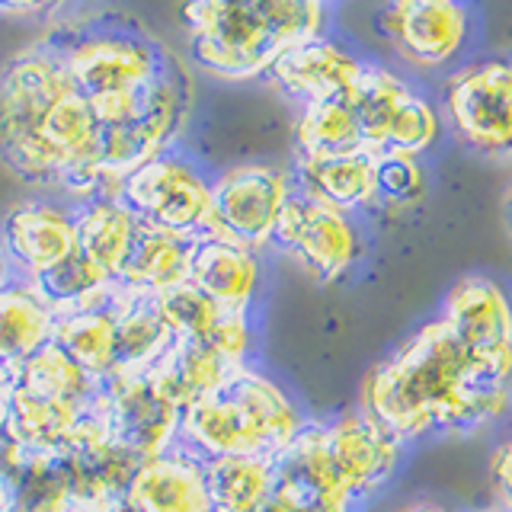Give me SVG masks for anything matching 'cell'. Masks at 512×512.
<instances>
[{
    "instance_id": "1",
    "label": "cell",
    "mask_w": 512,
    "mask_h": 512,
    "mask_svg": "<svg viewBox=\"0 0 512 512\" xmlns=\"http://www.w3.org/2000/svg\"><path fill=\"white\" fill-rule=\"evenodd\" d=\"M359 410L404 445L471 436L512 410V356L471 349L436 314L365 375Z\"/></svg>"
},
{
    "instance_id": "2",
    "label": "cell",
    "mask_w": 512,
    "mask_h": 512,
    "mask_svg": "<svg viewBox=\"0 0 512 512\" xmlns=\"http://www.w3.org/2000/svg\"><path fill=\"white\" fill-rule=\"evenodd\" d=\"M189 58L221 80L272 71L288 48L320 36L324 0H189Z\"/></svg>"
},
{
    "instance_id": "3",
    "label": "cell",
    "mask_w": 512,
    "mask_h": 512,
    "mask_svg": "<svg viewBox=\"0 0 512 512\" xmlns=\"http://www.w3.org/2000/svg\"><path fill=\"white\" fill-rule=\"evenodd\" d=\"M308 426L298 400L260 365H240L183 410L180 445L199 458H276Z\"/></svg>"
},
{
    "instance_id": "4",
    "label": "cell",
    "mask_w": 512,
    "mask_h": 512,
    "mask_svg": "<svg viewBox=\"0 0 512 512\" xmlns=\"http://www.w3.org/2000/svg\"><path fill=\"white\" fill-rule=\"evenodd\" d=\"M103 416V381L74 365L58 343H45L10 375L7 439L32 452L61 455Z\"/></svg>"
},
{
    "instance_id": "5",
    "label": "cell",
    "mask_w": 512,
    "mask_h": 512,
    "mask_svg": "<svg viewBox=\"0 0 512 512\" xmlns=\"http://www.w3.org/2000/svg\"><path fill=\"white\" fill-rule=\"evenodd\" d=\"M68 87L71 77L48 42L16 55L0 71V164L16 180L39 189H58L42 132L48 112Z\"/></svg>"
},
{
    "instance_id": "6",
    "label": "cell",
    "mask_w": 512,
    "mask_h": 512,
    "mask_svg": "<svg viewBox=\"0 0 512 512\" xmlns=\"http://www.w3.org/2000/svg\"><path fill=\"white\" fill-rule=\"evenodd\" d=\"M45 42L58 52L71 84L90 106L138 93L176 64L167 48L135 23H87Z\"/></svg>"
},
{
    "instance_id": "7",
    "label": "cell",
    "mask_w": 512,
    "mask_h": 512,
    "mask_svg": "<svg viewBox=\"0 0 512 512\" xmlns=\"http://www.w3.org/2000/svg\"><path fill=\"white\" fill-rule=\"evenodd\" d=\"M119 199L138 221L186 237H205L212 224V180L176 151L157 154L128 173Z\"/></svg>"
},
{
    "instance_id": "8",
    "label": "cell",
    "mask_w": 512,
    "mask_h": 512,
    "mask_svg": "<svg viewBox=\"0 0 512 512\" xmlns=\"http://www.w3.org/2000/svg\"><path fill=\"white\" fill-rule=\"evenodd\" d=\"M295 196L292 170L237 164L212 180V224L205 237L231 240L260 253L276 237L282 208Z\"/></svg>"
},
{
    "instance_id": "9",
    "label": "cell",
    "mask_w": 512,
    "mask_h": 512,
    "mask_svg": "<svg viewBox=\"0 0 512 512\" xmlns=\"http://www.w3.org/2000/svg\"><path fill=\"white\" fill-rule=\"evenodd\" d=\"M253 343V314L228 311L215 324V330H208L199 340H176L167 356L148 372V378L160 394L186 410L192 400L215 391L224 378L234 375L240 365H247L253 356Z\"/></svg>"
},
{
    "instance_id": "10",
    "label": "cell",
    "mask_w": 512,
    "mask_h": 512,
    "mask_svg": "<svg viewBox=\"0 0 512 512\" xmlns=\"http://www.w3.org/2000/svg\"><path fill=\"white\" fill-rule=\"evenodd\" d=\"M272 244L292 256L320 285L343 282L362 260V231L356 218L301 196L298 189L282 208Z\"/></svg>"
},
{
    "instance_id": "11",
    "label": "cell",
    "mask_w": 512,
    "mask_h": 512,
    "mask_svg": "<svg viewBox=\"0 0 512 512\" xmlns=\"http://www.w3.org/2000/svg\"><path fill=\"white\" fill-rule=\"evenodd\" d=\"M455 135L487 157L512 154V61L490 58L455 71L445 84Z\"/></svg>"
},
{
    "instance_id": "12",
    "label": "cell",
    "mask_w": 512,
    "mask_h": 512,
    "mask_svg": "<svg viewBox=\"0 0 512 512\" xmlns=\"http://www.w3.org/2000/svg\"><path fill=\"white\" fill-rule=\"evenodd\" d=\"M324 448L340 487L352 503L362 506L394 480L407 445L391 436L375 416L352 410L324 423Z\"/></svg>"
},
{
    "instance_id": "13",
    "label": "cell",
    "mask_w": 512,
    "mask_h": 512,
    "mask_svg": "<svg viewBox=\"0 0 512 512\" xmlns=\"http://www.w3.org/2000/svg\"><path fill=\"white\" fill-rule=\"evenodd\" d=\"M324 448V423L308 420L288 448L272 458V487L256 512H356Z\"/></svg>"
},
{
    "instance_id": "14",
    "label": "cell",
    "mask_w": 512,
    "mask_h": 512,
    "mask_svg": "<svg viewBox=\"0 0 512 512\" xmlns=\"http://www.w3.org/2000/svg\"><path fill=\"white\" fill-rule=\"evenodd\" d=\"M103 413L112 442L135 458H154L180 445L183 410L148 375H112L103 381Z\"/></svg>"
},
{
    "instance_id": "15",
    "label": "cell",
    "mask_w": 512,
    "mask_h": 512,
    "mask_svg": "<svg viewBox=\"0 0 512 512\" xmlns=\"http://www.w3.org/2000/svg\"><path fill=\"white\" fill-rule=\"evenodd\" d=\"M0 240L7 247L13 276L36 282L77 250L74 205L48 199H29L13 205L4 224H0Z\"/></svg>"
},
{
    "instance_id": "16",
    "label": "cell",
    "mask_w": 512,
    "mask_h": 512,
    "mask_svg": "<svg viewBox=\"0 0 512 512\" xmlns=\"http://www.w3.org/2000/svg\"><path fill=\"white\" fill-rule=\"evenodd\" d=\"M381 29L407 61L436 68L461 52L468 39V13L458 0H391L381 13Z\"/></svg>"
},
{
    "instance_id": "17",
    "label": "cell",
    "mask_w": 512,
    "mask_h": 512,
    "mask_svg": "<svg viewBox=\"0 0 512 512\" xmlns=\"http://www.w3.org/2000/svg\"><path fill=\"white\" fill-rule=\"evenodd\" d=\"M122 500L132 512H212L205 458L189 452L186 445L144 458Z\"/></svg>"
},
{
    "instance_id": "18",
    "label": "cell",
    "mask_w": 512,
    "mask_h": 512,
    "mask_svg": "<svg viewBox=\"0 0 512 512\" xmlns=\"http://www.w3.org/2000/svg\"><path fill=\"white\" fill-rule=\"evenodd\" d=\"M439 317L471 349L512 356V295L496 279L461 276L445 292Z\"/></svg>"
},
{
    "instance_id": "19",
    "label": "cell",
    "mask_w": 512,
    "mask_h": 512,
    "mask_svg": "<svg viewBox=\"0 0 512 512\" xmlns=\"http://www.w3.org/2000/svg\"><path fill=\"white\" fill-rule=\"evenodd\" d=\"M362 71V61L349 55L343 45H336L324 36L292 45L288 52L272 64L269 77L276 87L301 106L324 103L343 96Z\"/></svg>"
},
{
    "instance_id": "20",
    "label": "cell",
    "mask_w": 512,
    "mask_h": 512,
    "mask_svg": "<svg viewBox=\"0 0 512 512\" xmlns=\"http://www.w3.org/2000/svg\"><path fill=\"white\" fill-rule=\"evenodd\" d=\"M189 282L212 298L221 311L253 314V304L260 298V288H263L260 253L250 247L231 244V240L199 237Z\"/></svg>"
},
{
    "instance_id": "21",
    "label": "cell",
    "mask_w": 512,
    "mask_h": 512,
    "mask_svg": "<svg viewBox=\"0 0 512 512\" xmlns=\"http://www.w3.org/2000/svg\"><path fill=\"white\" fill-rule=\"evenodd\" d=\"M196 244H199V237L164 231V228H154V224L141 221L135 244L125 256L116 282L128 295L160 298L164 292H170V288H180L189 282Z\"/></svg>"
},
{
    "instance_id": "22",
    "label": "cell",
    "mask_w": 512,
    "mask_h": 512,
    "mask_svg": "<svg viewBox=\"0 0 512 512\" xmlns=\"http://www.w3.org/2000/svg\"><path fill=\"white\" fill-rule=\"evenodd\" d=\"M295 189L301 196L317 199L346 215L372 212L375 196V154H346V157H295L292 170Z\"/></svg>"
},
{
    "instance_id": "23",
    "label": "cell",
    "mask_w": 512,
    "mask_h": 512,
    "mask_svg": "<svg viewBox=\"0 0 512 512\" xmlns=\"http://www.w3.org/2000/svg\"><path fill=\"white\" fill-rule=\"evenodd\" d=\"M58 311L26 279L0 285V359L20 365L32 352L52 343Z\"/></svg>"
},
{
    "instance_id": "24",
    "label": "cell",
    "mask_w": 512,
    "mask_h": 512,
    "mask_svg": "<svg viewBox=\"0 0 512 512\" xmlns=\"http://www.w3.org/2000/svg\"><path fill=\"white\" fill-rule=\"evenodd\" d=\"M119 285V282H116ZM176 336L160 317L151 298L128 295L119 285L116 295V375H148L173 349Z\"/></svg>"
},
{
    "instance_id": "25",
    "label": "cell",
    "mask_w": 512,
    "mask_h": 512,
    "mask_svg": "<svg viewBox=\"0 0 512 512\" xmlns=\"http://www.w3.org/2000/svg\"><path fill=\"white\" fill-rule=\"evenodd\" d=\"M74 218H77L80 253H87L96 266L116 279L141 228L138 215L119 196H100V199L77 202Z\"/></svg>"
},
{
    "instance_id": "26",
    "label": "cell",
    "mask_w": 512,
    "mask_h": 512,
    "mask_svg": "<svg viewBox=\"0 0 512 512\" xmlns=\"http://www.w3.org/2000/svg\"><path fill=\"white\" fill-rule=\"evenodd\" d=\"M52 343H58L64 356L84 368L90 378H112L116 375V298L103 308L61 311Z\"/></svg>"
},
{
    "instance_id": "27",
    "label": "cell",
    "mask_w": 512,
    "mask_h": 512,
    "mask_svg": "<svg viewBox=\"0 0 512 512\" xmlns=\"http://www.w3.org/2000/svg\"><path fill=\"white\" fill-rule=\"evenodd\" d=\"M368 154L359 119L346 96L301 106L295 119V157H346Z\"/></svg>"
},
{
    "instance_id": "28",
    "label": "cell",
    "mask_w": 512,
    "mask_h": 512,
    "mask_svg": "<svg viewBox=\"0 0 512 512\" xmlns=\"http://www.w3.org/2000/svg\"><path fill=\"white\" fill-rule=\"evenodd\" d=\"M343 96L352 106V112H356L368 154H381L384 141H388V128L397 116L400 103L410 96V87L388 68L362 64L356 84H352Z\"/></svg>"
},
{
    "instance_id": "29",
    "label": "cell",
    "mask_w": 512,
    "mask_h": 512,
    "mask_svg": "<svg viewBox=\"0 0 512 512\" xmlns=\"http://www.w3.org/2000/svg\"><path fill=\"white\" fill-rule=\"evenodd\" d=\"M205 477L212 512H256L272 487V458H208Z\"/></svg>"
},
{
    "instance_id": "30",
    "label": "cell",
    "mask_w": 512,
    "mask_h": 512,
    "mask_svg": "<svg viewBox=\"0 0 512 512\" xmlns=\"http://www.w3.org/2000/svg\"><path fill=\"white\" fill-rule=\"evenodd\" d=\"M151 301L157 304L160 317H164V324L170 327L176 340H199V336H205L208 330H215L218 320L228 314V311H221L205 292H199L192 282H186L180 288H170V292H164L160 298H151Z\"/></svg>"
},
{
    "instance_id": "31",
    "label": "cell",
    "mask_w": 512,
    "mask_h": 512,
    "mask_svg": "<svg viewBox=\"0 0 512 512\" xmlns=\"http://www.w3.org/2000/svg\"><path fill=\"white\" fill-rule=\"evenodd\" d=\"M426 167L410 154H375V196L378 208L404 212L426 199Z\"/></svg>"
},
{
    "instance_id": "32",
    "label": "cell",
    "mask_w": 512,
    "mask_h": 512,
    "mask_svg": "<svg viewBox=\"0 0 512 512\" xmlns=\"http://www.w3.org/2000/svg\"><path fill=\"white\" fill-rule=\"evenodd\" d=\"M442 135V119L432 103H426L423 96H416L410 90V96L400 103L397 116L388 128V141H384L381 154H410L420 157L426 154L432 144Z\"/></svg>"
},
{
    "instance_id": "33",
    "label": "cell",
    "mask_w": 512,
    "mask_h": 512,
    "mask_svg": "<svg viewBox=\"0 0 512 512\" xmlns=\"http://www.w3.org/2000/svg\"><path fill=\"white\" fill-rule=\"evenodd\" d=\"M490 487L500 512H512V439L500 442L490 452Z\"/></svg>"
},
{
    "instance_id": "34",
    "label": "cell",
    "mask_w": 512,
    "mask_h": 512,
    "mask_svg": "<svg viewBox=\"0 0 512 512\" xmlns=\"http://www.w3.org/2000/svg\"><path fill=\"white\" fill-rule=\"evenodd\" d=\"M68 0H0V10L7 13H48Z\"/></svg>"
},
{
    "instance_id": "35",
    "label": "cell",
    "mask_w": 512,
    "mask_h": 512,
    "mask_svg": "<svg viewBox=\"0 0 512 512\" xmlns=\"http://www.w3.org/2000/svg\"><path fill=\"white\" fill-rule=\"evenodd\" d=\"M10 426V381H0V442H7Z\"/></svg>"
},
{
    "instance_id": "36",
    "label": "cell",
    "mask_w": 512,
    "mask_h": 512,
    "mask_svg": "<svg viewBox=\"0 0 512 512\" xmlns=\"http://www.w3.org/2000/svg\"><path fill=\"white\" fill-rule=\"evenodd\" d=\"M397 512H452V509L442 506V503H436V500H413V503H407V506H400Z\"/></svg>"
},
{
    "instance_id": "37",
    "label": "cell",
    "mask_w": 512,
    "mask_h": 512,
    "mask_svg": "<svg viewBox=\"0 0 512 512\" xmlns=\"http://www.w3.org/2000/svg\"><path fill=\"white\" fill-rule=\"evenodd\" d=\"M13 276V269H10V260H7V247H4V240H0V285H7Z\"/></svg>"
},
{
    "instance_id": "38",
    "label": "cell",
    "mask_w": 512,
    "mask_h": 512,
    "mask_svg": "<svg viewBox=\"0 0 512 512\" xmlns=\"http://www.w3.org/2000/svg\"><path fill=\"white\" fill-rule=\"evenodd\" d=\"M90 512H132V509L125 506V500H112V503H106L100 509H90Z\"/></svg>"
},
{
    "instance_id": "39",
    "label": "cell",
    "mask_w": 512,
    "mask_h": 512,
    "mask_svg": "<svg viewBox=\"0 0 512 512\" xmlns=\"http://www.w3.org/2000/svg\"><path fill=\"white\" fill-rule=\"evenodd\" d=\"M10 375H13V365H7L4 359H0V381H10Z\"/></svg>"
},
{
    "instance_id": "40",
    "label": "cell",
    "mask_w": 512,
    "mask_h": 512,
    "mask_svg": "<svg viewBox=\"0 0 512 512\" xmlns=\"http://www.w3.org/2000/svg\"><path fill=\"white\" fill-rule=\"evenodd\" d=\"M509 224H512V199H509Z\"/></svg>"
},
{
    "instance_id": "41",
    "label": "cell",
    "mask_w": 512,
    "mask_h": 512,
    "mask_svg": "<svg viewBox=\"0 0 512 512\" xmlns=\"http://www.w3.org/2000/svg\"><path fill=\"white\" fill-rule=\"evenodd\" d=\"M490 512H500V509H490Z\"/></svg>"
}]
</instances>
